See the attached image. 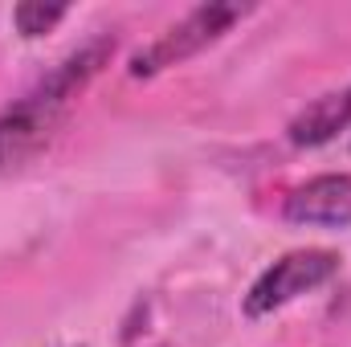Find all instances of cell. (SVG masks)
Listing matches in <instances>:
<instances>
[{"label": "cell", "instance_id": "6", "mask_svg": "<svg viewBox=\"0 0 351 347\" xmlns=\"http://www.w3.org/2000/svg\"><path fill=\"white\" fill-rule=\"evenodd\" d=\"M343 127H351V86L339 94H323L306 110H298L290 123V143L294 147H323Z\"/></svg>", "mask_w": 351, "mask_h": 347}, {"label": "cell", "instance_id": "1", "mask_svg": "<svg viewBox=\"0 0 351 347\" xmlns=\"http://www.w3.org/2000/svg\"><path fill=\"white\" fill-rule=\"evenodd\" d=\"M245 12H250V8L237 4V0H213V4L192 8L184 21H176L160 41H152L147 49H139V53L131 58V78H152V74H160V70H168V66L188 62V58L200 53L204 45L221 41Z\"/></svg>", "mask_w": 351, "mask_h": 347}, {"label": "cell", "instance_id": "2", "mask_svg": "<svg viewBox=\"0 0 351 347\" xmlns=\"http://www.w3.org/2000/svg\"><path fill=\"white\" fill-rule=\"evenodd\" d=\"M339 274V254L331 250H294L286 258H278L262 278L250 286L245 294V315L250 319H262V315H274L282 311L286 302H294L298 294L331 282Z\"/></svg>", "mask_w": 351, "mask_h": 347}, {"label": "cell", "instance_id": "3", "mask_svg": "<svg viewBox=\"0 0 351 347\" xmlns=\"http://www.w3.org/2000/svg\"><path fill=\"white\" fill-rule=\"evenodd\" d=\"M62 115H66V106L41 98L37 90H29L21 102H12L0 115V172L25 168L29 160H37L49 147Z\"/></svg>", "mask_w": 351, "mask_h": 347}, {"label": "cell", "instance_id": "4", "mask_svg": "<svg viewBox=\"0 0 351 347\" xmlns=\"http://www.w3.org/2000/svg\"><path fill=\"white\" fill-rule=\"evenodd\" d=\"M286 221L294 225H327V229H348L351 225V176L331 172L298 184L286 196Z\"/></svg>", "mask_w": 351, "mask_h": 347}, {"label": "cell", "instance_id": "7", "mask_svg": "<svg viewBox=\"0 0 351 347\" xmlns=\"http://www.w3.org/2000/svg\"><path fill=\"white\" fill-rule=\"evenodd\" d=\"M62 16H66V4H45V0H25V4L12 8V25H16V33L29 37V41L41 37V33H49Z\"/></svg>", "mask_w": 351, "mask_h": 347}, {"label": "cell", "instance_id": "5", "mask_svg": "<svg viewBox=\"0 0 351 347\" xmlns=\"http://www.w3.org/2000/svg\"><path fill=\"white\" fill-rule=\"evenodd\" d=\"M114 33H102V37H94V41H86V45H78L58 70H49L45 78H41V86H37V94L41 98H49V102H58V106H66L78 90L86 86L90 78L110 62V53H114Z\"/></svg>", "mask_w": 351, "mask_h": 347}]
</instances>
